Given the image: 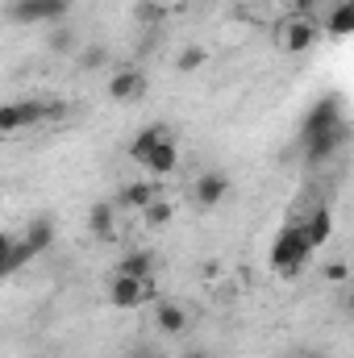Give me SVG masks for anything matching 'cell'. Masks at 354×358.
I'll list each match as a JSON object with an SVG mask.
<instances>
[{
	"instance_id": "cell-1",
	"label": "cell",
	"mask_w": 354,
	"mask_h": 358,
	"mask_svg": "<svg viewBox=\"0 0 354 358\" xmlns=\"http://www.w3.org/2000/svg\"><path fill=\"white\" fill-rule=\"evenodd\" d=\"M309 259H313V246H309L304 229L300 225H283L279 238H275V246H271V271L283 275V279H296Z\"/></svg>"
},
{
	"instance_id": "cell-18",
	"label": "cell",
	"mask_w": 354,
	"mask_h": 358,
	"mask_svg": "<svg viewBox=\"0 0 354 358\" xmlns=\"http://www.w3.org/2000/svg\"><path fill=\"white\" fill-rule=\"evenodd\" d=\"M325 29H330V38H351L354 34V4L351 0H338V4H334Z\"/></svg>"
},
{
	"instance_id": "cell-3",
	"label": "cell",
	"mask_w": 354,
	"mask_h": 358,
	"mask_svg": "<svg viewBox=\"0 0 354 358\" xmlns=\"http://www.w3.org/2000/svg\"><path fill=\"white\" fill-rule=\"evenodd\" d=\"M71 0H13L8 4V21L17 25H59L67 17Z\"/></svg>"
},
{
	"instance_id": "cell-21",
	"label": "cell",
	"mask_w": 354,
	"mask_h": 358,
	"mask_svg": "<svg viewBox=\"0 0 354 358\" xmlns=\"http://www.w3.org/2000/svg\"><path fill=\"white\" fill-rule=\"evenodd\" d=\"M204 63H208V50H204V46H187V50H179L176 71H183V76H187V71H200Z\"/></svg>"
},
{
	"instance_id": "cell-5",
	"label": "cell",
	"mask_w": 354,
	"mask_h": 358,
	"mask_svg": "<svg viewBox=\"0 0 354 358\" xmlns=\"http://www.w3.org/2000/svg\"><path fill=\"white\" fill-rule=\"evenodd\" d=\"M279 46H283L288 55H304V50H313V46H317V25H313L304 13H292V17L279 25Z\"/></svg>"
},
{
	"instance_id": "cell-17",
	"label": "cell",
	"mask_w": 354,
	"mask_h": 358,
	"mask_svg": "<svg viewBox=\"0 0 354 358\" xmlns=\"http://www.w3.org/2000/svg\"><path fill=\"white\" fill-rule=\"evenodd\" d=\"M167 138H171V129H167V125H146V129H142V134L129 142V159L142 167V163H146V155H150L159 142H167Z\"/></svg>"
},
{
	"instance_id": "cell-25",
	"label": "cell",
	"mask_w": 354,
	"mask_h": 358,
	"mask_svg": "<svg viewBox=\"0 0 354 358\" xmlns=\"http://www.w3.org/2000/svg\"><path fill=\"white\" fill-rule=\"evenodd\" d=\"M325 279H330V283H342V279H346V263H330V267H325Z\"/></svg>"
},
{
	"instance_id": "cell-22",
	"label": "cell",
	"mask_w": 354,
	"mask_h": 358,
	"mask_svg": "<svg viewBox=\"0 0 354 358\" xmlns=\"http://www.w3.org/2000/svg\"><path fill=\"white\" fill-rule=\"evenodd\" d=\"M46 46H50L55 55H71V50H76V34H71V29L59 21V25L50 29V42H46Z\"/></svg>"
},
{
	"instance_id": "cell-9",
	"label": "cell",
	"mask_w": 354,
	"mask_h": 358,
	"mask_svg": "<svg viewBox=\"0 0 354 358\" xmlns=\"http://www.w3.org/2000/svg\"><path fill=\"white\" fill-rule=\"evenodd\" d=\"M146 92V76L138 71V67H121L113 80H108V100H117V104H129V100H138Z\"/></svg>"
},
{
	"instance_id": "cell-8",
	"label": "cell",
	"mask_w": 354,
	"mask_h": 358,
	"mask_svg": "<svg viewBox=\"0 0 354 358\" xmlns=\"http://www.w3.org/2000/svg\"><path fill=\"white\" fill-rule=\"evenodd\" d=\"M155 325H159V334L179 338V334H187L192 317H187V308L176 304V300H155Z\"/></svg>"
},
{
	"instance_id": "cell-14",
	"label": "cell",
	"mask_w": 354,
	"mask_h": 358,
	"mask_svg": "<svg viewBox=\"0 0 354 358\" xmlns=\"http://www.w3.org/2000/svg\"><path fill=\"white\" fill-rule=\"evenodd\" d=\"M300 229H304V238H309V246L317 250V246H325V242L334 238V213H330L325 204H317V208L309 213V221H304Z\"/></svg>"
},
{
	"instance_id": "cell-11",
	"label": "cell",
	"mask_w": 354,
	"mask_h": 358,
	"mask_svg": "<svg viewBox=\"0 0 354 358\" xmlns=\"http://www.w3.org/2000/svg\"><path fill=\"white\" fill-rule=\"evenodd\" d=\"M88 234L100 242H113L117 238V204L113 200H100L88 208Z\"/></svg>"
},
{
	"instance_id": "cell-6",
	"label": "cell",
	"mask_w": 354,
	"mask_h": 358,
	"mask_svg": "<svg viewBox=\"0 0 354 358\" xmlns=\"http://www.w3.org/2000/svg\"><path fill=\"white\" fill-rule=\"evenodd\" d=\"M346 138H351V125H346V121L334 125V129H321V134L304 138V159H309V163H325V159H334V155L346 146Z\"/></svg>"
},
{
	"instance_id": "cell-16",
	"label": "cell",
	"mask_w": 354,
	"mask_h": 358,
	"mask_svg": "<svg viewBox=\"0 0 354 358\" xmlns=\"http://www.w3.org/2000/svg\"><path fill=\"white\" fill-rule=\"evenodd\" d=\"M25 246H29V255L38 259L42 250H50L55 246V221L50 217H34L29 225H25V238H21Z\"/></svg>"
},
{
	"instance_id": "cell-12",
	"label": "cell",
	"mask_w": 354,
	"mask_h": 358,
	"mask_svg": "<svg viewBox=\"0 0 354 358\" xmlns=\"http://www.w3.org/2000/svg\"><path fill=\"white\" fill-rule=\"evenodd\" d=\"M142 167H146V176H150V179H163V176H171V171L179 167V146H176V138H167V142H159V146H155V150L146 155V163H142Z\"/></svg>"
},
{
	"instance_id": "cell-7",
	"label": "cell",
	"mask_w": 354,
	"mask_h": 358,
	"mask_svg": "<svg viewBox=\"0 0 354 358\" xmlns=\"http://www.w3.org/2000/svg\"><path fill=\"white\" fill-rule=\"evenodd\" d=\"M192 196H196L200 208H217L229 196V176L225 171H204V176L192 183Z\"/></svg>"
},
{
	"instance_id": "cell-4",
	"label": "cell",
	"mask_w": 354,
	"mask_h": 358,
	"mask_svg": "<svg viewBox=\"0 0 354 358\" xmlns=\"http://www.w3.org/2000/svg\"><path fill=\"white\" fill-rule=\"evenodd\" d=\"M155 279H125L113 275L108 279V304L113 308H138V304H155Z\"/></svg>"
},
{
	"instance_id": "cell-24",
	"label": "cell",
	"mask_w": 354,
	"mask_h": 358,
	"mask_svg": "<svg viewBox=\"0 0 354 358\" xmlns=\"http://www.w3.org/2000/svg\"><path fill=\"white\" fill-rule=\"evenodd\" d=\"M4 275H13V238L8 234H0V279Z\"/></svg>"
},
{
	"instance_id": "cell-2",
	"label": "cell",
	"mask_w": 354,
	"mask_h": 358,
	"mask_svg": "<svg viewBox=\"0 0 354 358\" xmlns=\"http://www.w3.org/2000/svg\"><path fill=\"white\" fill-rule=\"evenodd\" d=\"M59 113H63L59 104H42V100H8V104H0V134H4V138H8V134H25V129L50 121V117H59Z\"/></svg>"
},
{
	"instance_id": "cell-23",
	"label": "cell",
	"mask_w": 354,
	"mask_h": 358,
	"mask_svg": "<svg viewBox=\"0 0 354 358\" xmlns=\"http://www.w3.org/2000/svg\"><path fill=\"white\" fill-rule=\"evenodd\" d=\"M104 63H108V46H88V50L80 55V67H84V71H100Z\"/></svg>"
},
{
	"instance_id": "cell-19",
	"label": "cell",
	"mask_w": 354,
	"mask_h": 358,
	"mask_svg": "<svg viewBox=\"0 0 354 358\" xmlns=\"http://www.w3.org/2000/svg\"><path fill=\"white\" fill-rule=\"evenodd\" d=\"M171 217H176V204L163 200V196H155V200L142 208V225H146V229H163V225H171Z\"/></svg>"
},
{
	"instance_id": "cell-13",
	"label": "cell",
	"mask_w": 354,
	"mask_h": 358,
	"mask_svg": "<svg viewBox=\"0 0 354 358\" xmlns=\"http://www.w3.org/2000/svg\"><path fill=\"white\" fill-rule=\"evenodd\" d=\"M159 196V179H138V183H129V187H121V196H117V208H129V213H142L150 200Z\"/></svg>"
},
{
	"instance_id": "cell-15",
	"label": "cell",
	"mask_w": 354,
	"mask_h": 358,
	"mask_svg": "<svg viewBox=\"0 0 354 358\" xmlns=\"http://www.w3.org/2000/svg\"><path fill=\"white\" fill-rule=\"evenodd\" d=\"M155 267H159V259L150 250H129V255H121L117 275H125V279H155Z\"/></svg>"
},
{
	"instance_id": "cell-10",
	"label": "cell",
	"mask_w": 354,
	"mask_h": 358,
	"mask_svg": "<svg viewBox=\"0 0 354 358\" xmlns=\"http://www.w3.org/2000/svg\"><path fill=\"white\" fill-rule=\"evenodd\" d=\"M346 117H342V100L338 96H330V100H321L309 117H304V138H313V134H321V129H334V125H342Z\"/></svg>"
},
{
	"instance_id": "cell-28",
	"label": "cell",
	"mask_w": 354,
	"mask_h": 358,
	"mask_svg": "<svg viewBox=\"0 0 354 358\" xmlns=\"http://www.w3.org/2000/svg\"><path fill=\"white\" fill-rule=\"evenodd\" d=\"M304 358H321V355H304Z\"/></svg>"
},
{
	"instance_id": "cell-27",
	"label": "cell",
	"mask_w": 354,
	"mask_h": 358,
	"mask_svg": "<svg viewBox=\"0 0 354 358\" xmlns=\"http://www.w3.org/2000/svg\"><path fill=\"white\" fill-rule=\"evenodd\" d=\"M179 358H213L208 350H187V355H179Z\"/></svg>"
},
{
	"instance_id": "cell-20",
	"label": "cell",
	"mask_w": 354,
	"mask_h": 358,
	"mask_svg": "<svg viewBox=\"0 0 354 358\" xmlns=\"http://www.w3.org/2000/svg\"><path fill=\"white\" fill-rule=\"evenodd\" d=\"M163 17H167V8L159 0H138L134 4V21L138 25H163Z\"/></svg>"
},
{
	"instance_id": "cell-26",
	"label": "cell",
	"mask_w": 354,
	"mask_h": 358,
	"mask_svg": "<svg viewBox=\"0 0 354 358\" xmlns=\"http://www.w3.org/2000/svg\"><path fill=\"white\" fill-rule=\"evenodd\" d=\"M288 4H292V8H296V13H309V8H313V4H317V0H288Z\"/></svg>"
}]
</instances>
